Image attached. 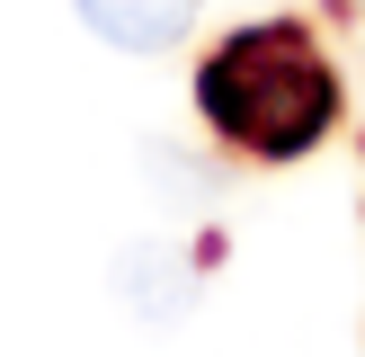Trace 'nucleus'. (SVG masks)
<instances>
[{
	"instance_id": "f257e3e1",
	"label": "nucleus",
	"mask_w": 365,
	"mask_h": 357,
	"mask_svg": "<svg viewBox=\"0 0 365 357\" xmlns=\"http://www.w3.org/2000/svg\"><path fill=\"white\" fill-rule=\"evenodd\" d=\"M196 107H205V125L223 143H241V152H259V161H294V152H312V143L330 134L339 71H330V54H321L312 27L259 18V27L223 36V45L205 54Z\"/></svg>"
},
{
	"instance_id": "f03ea898",
	"label": "nucleus",
	"mask_w": 365,
	"mask_h": 357,
	"mask_svg": "<svg viewBox=\"0 0 365 357\" xmlns=\"http://www.w3.org/2000/svg\"><path fill=\"white\" fill-rule=\"evenodd\" d=\"M116 303L143 321V331H170V321L196 313V259L178 241H125L116 250Z\"/></svg>"
},
{
	"instance_id": "7ed1b4c3",
	"label": "nucleus",
	"mask_w": 365,
	"mask_h": 357,
	"mask_svg": "<svg viewBox=\"0 0 365 357\" xmlns=\"http://www.w3.org/2000/svg\"><path fill=\"white\" fill-rule=\"evenodd\" d=\"M71 18L116 54H170L205 18V0H71Z\"/></svg>"
}]
</instances>
